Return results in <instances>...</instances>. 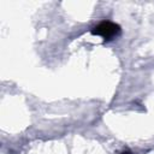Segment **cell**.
Segmentation results:
<instances>
[{
  "mask_svg": "<svg viewBox=\"0 0 154 154\" xmlns=\"http://www.w3.org/2000/svg\"><path fill=\"white\" fill-rule=\"evenodd\" d=\"M90 32L93 35L101 36L105 41H109L120 34V26L111 20H102L97 25H95L90 30Z\"/></svg>",
  "mask_w": 154,
  "mask_h": 154,
  "instance_id": "6da1fadb",
  "label": "cell"
},
{
  "mask_svg": "<svg viewBox=\"0 0 154 154\" xmlns=\"http://www.w3.org/2000/svg\"><path fill=\"white\" fill-rule=\"evenodd\" d=\"M122 154H132V153H131V152H129V150H125V152H123Z\"/></svg>",
  "mask_w": 154,
  "mask_h": 154,
  "instance_id": "7a4b0ae2",
  "label": "cell"
}]
</instances>
